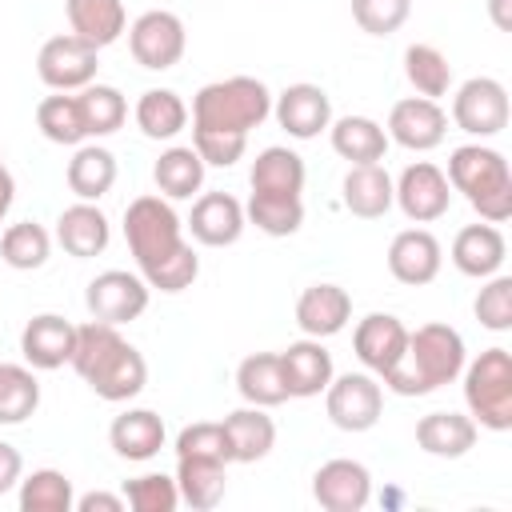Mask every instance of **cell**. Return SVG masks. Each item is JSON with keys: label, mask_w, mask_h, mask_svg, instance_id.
Listing matches in <instances>:
<instances>
[{"label": "cell", "mask_w": 512, "mask_h": 512, "mask_svg": "<svg viewBox=\"0 0 512 512\" xmlns=\"http://www.w3.org/2000/svg\"><path fill=\"white\" fill-rule=\"evenodd\" d=\"M68 364L100 400H112V404L140 396L148 384L144 356L116 332V324H104V320H88L76 328V348Z\"/></svg>", "instance_id": "obj_1"}, {"label": "cell", "mask_w": 512, "mask_h": 512, "mask_svg": "<svg viewBox=\"0 0 512 512\" xmlns=\"http://www.w3.org/2000/svg\"><path fill=\"white\" fill-rule=\"evenodd\" d=\"M464 372V336L452 324H420L408 332L404 356L380 376L396 396H428Z\"/></svg>", "instance_id": "obj_2"}, {"label": "cell", "mask_w": 512, "mask_h": 512, "mask_svg": "<svg viewBox=\"0 0 512 512\" xmlns=\"http://www.w3.org/2000/svg\"><path fill=\"white\" fill-rule=\"evenodd\" d=\"M272 116V92L256 76H228L212 80L192 100V132H220V136H248Z\"/></svg>", "instance_id": "obj_3"}, {"label": "cell", "mask_w": 512, "mask_h": 512, "mask_svg": "<svg viewBox=\"0 0 512 512\" xmlns=\"http://www.w3.org/2000/svg\"><path fill=\"white\" fill-rule=\"evenodd\" d=\"M448 184L480 212V220L500 224L512 216V168L504 152L484 144H460L448 156Z\"/></svg>", "instance_id": "obj_4"}, {"label": "cell", "mask_w": 512, "mask_h": 512, "mask_svg": "<svg viewBox=\"0 0 512 512\" xmlns=\"http://www.w3.org/2000/svg\"><path fill=\"white\" fill-rule=\"evenodd\" d=\"M124 240H128V252L136 256L140 276L156 272L164 260H172L188 244L184 224L164 196H136L124 208Z\"/></svg>", "instance_id": "obj_5"}, {"label": "cell", "mask_w": 512, "mask_h": 512, "mask_svg": "<svg viewBox=\"0 0 512 512\" xmlns=\"http://www.w3.org/2000/svg\"><path fill=\"white\" fill-rule=\"evenodd\" d=\"M464 400L480 428L508 432L512 428V356L508 348H484L464 368Z\"/></svg>", "instance_id": "obj_6"}, {"label": "cell", "mask_w": 512, "mask_h": 512, "mask_svg": "<svg viewBox=\"0 0 512 512\" xmlns=\"http://www.w3.org/2000/svg\"><path fill=\"white\" fill-rule=\"evenodd\" d=\"M324 408L340 432H368L384 412V392L368 372H344L328 380Z\"/></svg>", "instance_id": "obj_7"}, {"label": "cell", "mask_w": 512, "mask_h": 512, "mask_svg": "<svg viewBox=\"0 0 512 512\" xmlns=\"http://www.w3.org/2000/svg\"><path fill=\"white\" fill-rule=\"evenodd\" d=\"M184 44H188L184 20H180L176 12H164V8H152V12L136 16L132 28H128L132 60H136L140 68H148V72H164V68L180 64Z\"/></svg>", "instance_id": "obj_8"}, {"label": "cell", "mask_w": 512, "mask_h": 512, "mask_svg": "<svg viewBox=\"0 0 512 512\" xmlns=\"http://www.w3.org/2000/svg\"><path fill=\"white\" fill-rule=\"evenodd\" d=\"M96 52L100 48H92L88 40L64 32V36L44 40V48L36 56V72L52 92H80L96 80V68H100Z\"/></svg>", "instance_id": "obj_9"}, {"label": "cell", "mask_w": 512, "mask_h": 512, "mask_svg": "<svg viewBox=\"0 0 512 512\" xmlns=\"http://www.w3.org/2000/svg\"><path fill=\"white\" fill-rule=\"evenodd\" d=\"M452 120L468 136H496L508 128V88L492 76H472L452 96Z\"/></svg>", "instance_id": "obj_10"}, {"label": "cell", "mask_w": 512, "mask_h": 512, "mask_svg": "<svg viewBox=\"0 0 512 512\" xmlns=\"http://www.w3.org/2000/svg\"><path fill=\"white\" fill-rule=\"evenodd\" d=\"M148 284L140 272H124V268H108L100 276L88 280V292H84V304L92 312V320H104V324H128L136 320L144 308H148Z\"/></svg>", "instance_id": "obj_11"}, {"label": "cell", "mask_w": 512, "mask_h": 512, "mask_svg": "<svg viewBox=\"0 0 512 512\" xmlns=\"http://www.w3.org/2000/svg\"><path fill=\"white\" fill-rule=\"evenodd\" d=\"M392 204H400V212L412 224H432V220H440L448 212L452 184L436 164L416 160V164H408L400 172V180H392Z\"/></svg>", "instance_id": "obj_12"}, {"label": "cell", "mask_w": 512, "mask_h": 512, "mask_svg": "<svg viewBox=\"0 0 512 512\" xmlns=\"http://www.w3.org/2000/svg\"><path fill=\"white\" fill-rule=\"evenodd\" d=\"M448 136V112L428 100V96H408L396 100L388 112V140H396L408 152H428L436 144H444Z\"/></svg>", "instance_id": "obj_13"}, {"label": "cell", "mask_w": 512, "mask_h": 512, "mask_svg": "<svg viewBox=\"0 0 512 512\" xmlns=\"http://www.w3.org/2000/svg\"><path fill=\"white\" fill-rule=\"evenodd\" d=\"M312 496L328 512H360L368 504V496H372V476H368V468L360 460L336 456V460H328V464L316 468Z\"/></svg>", "instance_id": "obj_14"}, {"label": "cell", "mask_w": 512, "mask_h": 512, "mask_svg": "<svg viewBox=\"0 0 512 512\" xmlns=\"http://www.w3.org/2000/svg\"><path fill=\"white\" fill-rule=\"evenodd\" d=\"M440 264H444V248L428 228H404L388 244V272L408 288L432 284L440 276Z\"/></svg>", "instance_id": "obj_15"}, {"label": "cell", "mask_w": 512, "mask_h": 512, "mask_svg": "<svg viewBox=\"0 0 512 512\" xmlns=\"http://www.w3.org/2000/svg\"><path fill=\"white\" fill-rule=\"evenodd\" d=\"M272 112H276V124L296 140H312L332 124V100L320 84H288L276 96Z\"/></svg>", "instance_id": "obj_16"}, {"label": "cell", "mask_w": 512, "mask_h": 512, "mask_svg": "<svg viewBox=\"0 0 512 512\" xmlns=\"http://www.w3.org/2000/svg\"><path fill=\"white\" fill-rule=\"evenodd\" d=\"M72 348H76V324H68L64 316L56 312H40L24 324L20 332V352L32 368L40 372H52V368H64L72 360Z\"/></svg>", "instance_id": "obj_17"}, {"label": "cell", "mask_w": 512, "mask_h": 512, "mask_svg": "<svg viewBox=\"0 0 512 512\" xmlns=\"http://www.w3.org/2000/svg\"><path fill=\"white\" fill-rule=\"evenodd\" d=\"M404 344H408V328L392 316V312H368L356 332H352V348H356V360L384 376L400 356H404Z\"/></svg>", "instance_id": "obj_18"}, {"label": "cell", "mask_w": 512, "mask_h": 512, "mask_svg": "<svg viewBox=\"0 0 512 512\" xmlns=\"http://www.w3.org/2000/svg\"><path fill=\"white\" fill-rule=\"evenodd\" d=\"M280 372H284L288 396H296V400L320 396L328 388V380L336 376L332 372V352L312 336H304V340H296L280 352Z\"/></svg>", "instance_id": "obj_19"}, {"label": "cell", "mask_w": 512, "mask_h": 512, "mask_svg": "<svg viewBox=\"0 0 512 512\" xmlns=\"http://www.w3.org/2000/svg\"><path fill=\"white\" fill-rule=\"evenodd\" d=\"M348 320H352V296L340 284H308L296 300V324L312 340L344 332Z\"/></svg>", "instance_id": "obj_20"}, {"label": "cell", "mask_w": 512, "mask_h": 512, "mask_svg": "<svg viewBox=\"0 0 512 512\" xmlns=\"http://www.w3.org/2000/svg\"><path fill=\"white\" fill-rule=\"evenodd\" d=\"M188 228L200 244L208 248H228L240 240L244 232V204L228 192H204L196 204H192V216H188Z\"/></svg>", "instance_id": "obj_21"}, {"label": "cell", "mask_w": 512, "mask_h": 512, "mask_svg": "<svg viewBox=\"0 0 512 512\" xmlns=\"http://www.w3.org/2000/svg\"><path fill=\"white\" fill-rule=\"evenodd\" d=\"M504 256H508V244H504V232L496 224H468L456 232L452 240V264L472 276V280H488L504 268Z\"/></svg>", "instance_id": "obj_22"}, {"label": "cell", "mask_w": 512, "mask_h": 512, "mask_svg": "<svg viewBox=\"0 0 512 512\" xmlns=\"http://www.w3.org/2000/svg\"><path fill=\"white\" fill-rule=\"evenodd\" d=\"M56 240L68 256L88 260V256H100L108 248L112 228H108V216L92 200H80V204H72L56 216Z\"/></svg>", "instance_id": "obj_23"}, {"label": "cell", "mask_w": 512, "mask_h": 512, "mask_svg": "<svg viewBox=\"0 0 512 512\" xmlns=\"http://www.w3.org/2000/svg\"><path fill=\"white\" fill-rule=\"evenodd\" d=\"M68 12V28L72 36L88 40L92 48H108L120 40L128 16H124V0H64Z\"/></svg>", "instance_id": "obj_24"}, {"label": "cell", "mask_w": 512, "mask_h": 512, "mask_svg": "<svg viewBox=\"0 0 512 512\" xmlns=\"http://www.w3.org/2000/svg\"><path fill=\"white\" fill-rule=\"evenodd\" d=\"M108 440L124 460H152L164 448V420L152 408H128L112 420Z\"/></svg>", "instance_id": "obj_25"}, {"label": "cell", "mask_w": 512, "mask_h": 512, "mask_svg": "<svg viewBox=\"0 0 512 512\" xmlns=\"http://www.w3.org/2000/svg\"><path fill=\"white\" fill-rule=\"evenodd\" d=\"M224 432H228V444H232V464H256L272 452L276 444V424L264 408L248 404V408H236L224 416Z\"/></svg>", "instance_id": "obj_26"}, {"label": "cell", "mask_w": 512, "mask_h": 512, "mask_svg": "<svg viewBox=\"0 0 512 512\" xmlns=\"http://www.w3.org/2000/svg\"><path fill=\"white\" fill-rule=\"evenodd\" d=\"M416 444L428 456L456 460L476 444V420L460 416V412H428L416 420Z\"/></svg>", "instance_id": "obj_27"}, {"label": "cell", "mask_w": 512, "mask_h": 512, "mask_svg": "<svg viewBox=\"0 0 512 512\" xmlns=\"http://www.w3.org/2000/svg\"><path fill=\"white\" fill-rule=\"evenodd\" d=\"M332 148L348 164H380L388 152V132L372 116H340L328 124Z\"/></svg>", "instance_id": "obj_28"}, {"label": "cell", "mask_w": 512, "mask_h": 512, "mask_svg": "<svg viewBox=\"0 0 512 512\" xmlns=\"http://www.w3.org/2000/svg\"><path fill=\"white\" fill-rule=\"evenodd\" d=\"M224 460H208V456H176V488H180V500L196 512H208L224 500Z\"/></svg>", "instance_id": "obj_29"}, {"label": "cell", "mask_w": 512, "mask_h": 512, "mask_svg": "<svg viewBox=\"0 0 512 512\" xmlns=\"http://www.w3.org/2000/svg\"><path fill=\"white\" fill-rule=\"evenodd\" d=\"M204 160L192 144H172L168 152H160V160L152 164V180L160 188V196L168 200H192L204 184Z\"/></svg>", "instance_id": "obj_30"}, {"label": "cell", "mask_w": 512, "mask_h": 512, "mask_svg": "<svg viewBox=\"0 0 512 512\" xmlns=\"http://www.w3.org/2000/svg\"><path fill=\"white\" fill-rule=\"evenodd\" d=\"M344 208L360 220H376L392 208V176L380 164H352L344 176Z\"/></svg>", "instance_id": "obj_31"}, {"label": "cell", "mask_w": 512, "mask_h": 512, "mask_svg": "<svg viewBox=\"0 0 512 512\" xmlns=\"http://www.w3.org/2000/svg\"><path fill=\"white\" fill-rule=\"evenodd\" d=\"M236 392L256 404V408H276L288 400L284 372H280V352H252L236 368Z\"/></svg>", "instance_id": "obj_32"}, {"label": "cell", "mask_w": 512, "mask_h": 512, "mask_svg": "<svg viewBox=\"0 0 512 512\" xmlns=\"http://www.w3.org/2000/svg\"><path fill=\"white\" fill-rule=\"evenodd\" d=\"M248 184H252V192H268V196H300L304 192V160L292 148L272 144L252 160Z\"/></svg>", "instance_id": "obj_33"}, {"label": "cell", "mask_w": 512, "mask_h": 512, "mask_svg": "<svg viewBox=\"0 0 512 512\" xmlns=\"http://www.w3.org/2000/svg\"><path fill=\"white\" fill-rule=\"evenodd\" d=\"M188 124V104L172 88H148L136 100V128L148 140H172Z\"/></svg>", "instance_id": "obj_34"}, {"label": "cell", "mask_w": 512, "mask_h": 512, "mask_svg": "<svg viewBox=\"0 0 512 512\" xmlns=\"http://www.w3.org/2000/svg\"><path fill=\"white\" fill-rule=\"evenodd\" d=\"M116 184V156L100 144H80L76 156L68 160V188L80 196V200H100L108 196Z\"/></svg>", "instance_id": "obj_35"}, {"label": "cell", "mask_w": 512, "mask_h": 512, "mask_svg": "<svg viewBox=\"0 0 512 512\" xmlns=\"http://www.w3.org/2000/svg\"><path fill=\"white\" fill-rule=\"evenodd\" d=\"M36 128L44 132V140L64 144V148H80V144L88 140L84 116H80V100L68 96V92L44 96V100L36 104Z\"/></svg>", "instance_id": "obj_36"}, {"label": "cell", "mask_w": 512, "mask_h": 512, "mask_svg": "<svg viewBox=\"0 0 512 512\" xmlns=\"http://www.w3.org/2000/svg\"><path fill=\"white\" fill-rule=\"evenodd\" d=\"M404 76L416 88V96H428V100H440L452 88V64L432 44H408L404 48Z\"/></svg>", "instance_id": "obj_37"}, {"label": "cell", "mask_w": 512, "mask_h": 512, "mask_svg": "<svg viewBox=\"0 0 512 512\" xmlns=\"http://www.w3.org/2000/svg\"><path fill=\"white\" fill-rule=\"evenodd\" d=\"M76 100H80V116H84L88 136H112L128 120V100L112 84H96L92 80L88 88L76 92Z\"/></svg>", "instance_id": "obj_38"}, {"label": "cell", "mask_w": 512, "mask_h": 512, "mask_svg": "<svg viewBox=\"0 0 512 512\" xmlns=\"http://www.w3.org/2000/svg\"><path fill=\"white\" fill-rule=\"evenodd\" d=\"M72 480L56 468H36L20 480V512H72Z\"/></svg>", "instance_id": "obj_39"}, {"label": "cell", "mask_w": 512, "mask_h": 512, "mask_svg": "<svg viewBox=\"0 0 512 512\" xmlns=\"http://www.w3.org/2000/svg\"><path fill=\"white\" fill-rule=\"evenodd\" d=\"M244 220H252L264 236H292L304 224V204H300V196L252 192V200L244 204Z\"/></svg>", "instance_id": "obj_40"}, {"label": "cell", "mask_w": 512, "mask_h": 512, "mask_svg": "<svg viewBox=\"0 0 512 512\" xmlns=\"http://www.w3.org/2000/svg\"><path fill=\"white\" fill-rule=\"evenodd\" d=\"M52 252V236L32 224V220H20V224H8L4 236H0V260L8 268H20V272H32V268H44Z\"/></svg>", "instance_id": "obj_41"}, {"label": "cell", "mask_w": 512, "mask_h": 512, "mask_svg": "<svg viewBox=\"0 0 512 512\" xmlns=\"http://www.w3.org/2000/svg\"><path fill=\"white\" fill-rule=\"evenodd\" d=\"M40 404V384L24 364H0V424H24Z\"/></svg>", "instance_id": "obj_42"}, {"label": "cell", "mask_w": 512, "mask_h": 512, "mask_svg": "<svg viewBox=\"0 0 512 512\" xmlns=\"http://www.w3.org/2000/svg\"><path fill=\"white\" fill-rule=\"evenodd\" d=\"M124 504L136 508V512H172L180 504V488H176V476H164V472H144L136 480L124 484Z\"/></svg>", "instance_id": "obj_43"}, {"label": "cell", "mask_w": 512, "mask_h": 512, "mask_svg": "<svg viewBox=\"0 0 512 512\" xmlns=\"http://www.w3.org/2000/svg\"><path fill=\"white\" fill-rule=\"evenodd\" d=\"M176 456H208V460L232 464V444H228L224 420H200V424L180 428V436H176Z\"/></svg>", "instance_id": "obj_44"}, {"label": "cell", "mask_w": 512, "mask_h": 512, "mask_svg": "<svg viewBox=\"0 0 512 512\" xmlns=\"http://www.w3.org/2000/svg\"><path fill=\"white\" fill-rule=\"evenodd\" d=\"M476 320L488 332H508L512 328V276H488V284L476 296Z\"/></svg>", "instance_id": "obj_45"}, {"label": "cell", "mask_w": 512, "mask_h": 512, "mask_svg": "<svg viewBox=\"0 0 512 512\" xmlns=\"http://www.w3.org/2000/svg\"><path fill=\"white\" fill-rule=\"evenodd\" d=\"M412 12V0H352V20L368 36H392Z\"/></svg>", "instance_id": "obj_46"}, {"label": "cell", "mask_w": 512, "mask_h": 512, "mask_svg": "<svg viewBox=\"0 0 512 512\" xmlns=\"http://www.w3.org/2000/svg\"><path fill=\"white\" fill-rule=\"evenodd\" d=\"M196 276H200V256L192 252V244H184L172 260H164L156 272H148L144 284L148 288H160V292H184Z\"/></svg>", "instance_id": "obj_47"}, {"label": "cell", "mask_w": 512, "mask_h": 512, "mask_svg": "<svg viewBox=\"0 0 512 512\" xmlns=\"http://www.w3.org/2000/svg\"><path fill=\"white\" fill-rule=\"evenodd\" d=\"M192 148L200 152L204 164L212 168H232L244 148H248V136H220V132H192Z\"/></svg>", "instance_id": "obj_48"}, {"label": "cell", "mask_w": 512, "mask_h": 512, "mask_svg": "<svg viewBox=\"0 0 512 512\" xmlns=\"http://www.w3.org/2000/svg\"><path fill=\"white\" fill-rule=\"evenodd\" d=\"M20 472H24L20 452H16L12 444H4V440H0V496H4V492H12V488L20 484Z\"/></svg>", "instance_id": "obj_49"}, {"label": "cell", "mask_w": 512, "mask_h": 512, "mask_svg": "<svg viewBox=\"0 0 512 512\" xmlns=\"http://www.w3.org/2000/svg\"><path fill=\"white\" fill-rule=\"evenodd\" d=\"M72 508H80V512H120V508H124V496H112V492H88V496H80Z\"/></svg>", "instance_id": "obj_50"}, {"label": "cell", "mask_w": 512, "mask_h": 512, "mask_svg": "<svg viewBox=\"0 0 512 512\" xmlns=\"http://www.w3.org/2000/svg\"><path fill=\"white\" fill-rule=\"evenodd\" d=\"M12 200H16V180H12V172L0 164V224H4L8 208H12Z\"/></svg>", "instance_id": "obj_51"}, {"label": "cell", "mask_w": 512, "mask_h": 512, "mask_svg": "<svg viewBox=\"0 0 512 512\" xmlns=\"http://www.w3.org/2000/svg\"><path fill=\"white\" fill-rule=\"evenodd\" d=\"M512 0H488V12H492V24L500 28V32H508L512 28Z\"/></svg>", "instance_id": "obj_52"}]
</instances>
